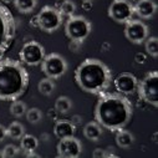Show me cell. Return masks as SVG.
<instances>
[{
    "label": "cell",
    "instance_id": "obj_1",
    "mask_svg": "<svg viewBox=\"0 0 158 158\" xmlns=\"http://www.w3.org/2000/svg\"><path fill=\"white\" fill-rule=\"evenodd\" d=\"M133 106L121 94H101L95 106V121L108 131L125 128L132 120Z\"/></svg>",
    "mask_w": 158,
    "mask_h": 158
},
{
    "label": "cell",
    "instance_id": "obj_2",
    "mask_svg": "<svg viewBox=\"0 0 158 158\" xmlns=\"http://www.w3.org/2000/svg\"><path fill=\"white\" fill-rule=\"evenodd\" d=\"M75 81L82 91L101 95L112 82L110 67L98 59H86L75 70Z\"/></svg>",
    "mask_w": 158,
    "mask_h": 158
},
{
    "label": "cell",
    "instance_id": "obj_3",
    "mask_svg": "<svg viewBox=\"0 0 158 158\" xmlns=\"http://www.w3.org/2000/svg\"><path fill=\"white\" fill-rule=\"evenodd\" d=\"M29 86V72L19 61L0 60V100H19Z\"/></svg>",
    "mask_w": 158,
    "mask_h": 158
},
{
    "label": "cell",
    "instance_id": "obj_4",
    "mask_svg": "<svg viewBox=\"0 0 158 158\" xmlns=\"http://www.w3.org/2000/svg\"><path fill=\"white\" fill-rule=\"evenodd\" d=\"M16 35V23L11 11L0 2V60L3 59Z\"/></svg>",
    "mask_w": 158,
    "mask_h": 158
},
{
    "label": "cell",
    "instance_id": "obj_5",
    "mask_svg": "<svg viewBox=\"0 0 158 158\" xmlns=\"http://www.w3.org/2000/svg\"><path fill=\"white\" fill-rule=\"evenodd\" d=\"M92 31V24L81 15L69 16L65 23V34L70 39V41L82 44L90 36Z\"/></svg>",
    "mask_w": 158,
    "mask_h": 158
},
{
    "label": "cell",
    "instance_id": "obj_6",
    "mask_svg": "<svg viewBox=\"0 0 158 158\" xmlns=\"http://www.w3.org/2000/svg\"><path fill=\"white\" fill-rule=\"evenodd\" d=\"M36 26L45 32H55L64 23V16L55 6H44L35 18Z\"/></svg>",
    "mask_w": 158,
    "mask_h": 158
},
{
    "label": "cell",
    "instance_id": "obj_7",
    "mask_svg": "<svg viewBox=\"0 0 158 158\" xmlns=\"http://www.w3.org/2000/svg\"><path fill=\"white\" fill-rule=\"evenodd\" d=\"M137 91L139 97L152 105L153 107L158 106V72L157 71H151L148 72L142 81L138 82Z\"/></svg>",
    "mask_w": 158,
    "mask_h": 158
},
{
    "label": "cell",
    "instance_id": "obj_8",
    "mask_svg": "<svg viewBox=\"0 0 158 158\" xmlns=\"http://www.w3.org/2000/svg\"><path fill=\"white\" fill-rule=\"evenodd\" d=\"M40 65H41V71L44 72V75L49 78H52V80H57L61 76H64L69 69L66 59L56 52L45 55Z\"/></svg>",
    "mask_w": 158,
    "mask_h": 158
},
{
    "label": "cell",
    "instance_id": "obj_9",
    "mask_svg": "<svg viewBox=\"0 0 158 158\" xmlns=\"http://www.w3.org/2000/svg\"><path fill=\"white\" fill-rule=\"evenodd\" d=\"M45 49L44 46L35 40L27 41L24 44L19 52V57L23 64L27 66H37L40 65L45 57Z\"/></svg>",
    "mask_w": 158,
    "mask_h": 158
},
{
    "label": "cell",
    "instance_id": "obj_10",
    "mask_svg": "<svg viewBox=\"0 0 158 158\" xmlns=\"http://www.w3.org/2000/svg\"><path fill=\"white\" fill-rule=\"evenodd\" d=\"M107 14L113 21L118 24H126L133 19V4L130 0H113L108 6Z\"/></svg>",
    "mask_w": 158,
    "mask_h": 158
},
{
    "label": "cell",
    "instance_id": "obj_11",
    "mask_svg": "<svg viewBox=\"0 0 158 158\" xmlns=\"http://www.w3.org/2000/svg\"><path fill=\"white\" fill-rule=\"evenodd\" d=\"M149 35L148 26L138 19H131L125 24V36L126 39L136 45H141Z\"/></svg>",
    "mask_w": 158,
    "mask_h": 158
},
{
    "label": "cell",
    "instance_id": "obj_12",
    "mask_svg": "<svg viewBox=\"0 0 158 158\" xmlns=\"http://www.w3.org/2000/svg\"><path fill=\"white\" fill-rule=\"evenodd\" d=\"M57 156L62 158H77L82 152V144L75 136L61 138L56 146Z\"/></svg>",
    "mask_w": 158,
    "mask_h": 158
},
{
    "label": "cell",
    "instance_id": "obj_13",
    "mask_svg": "<svg viewBox=\"0 0 158 158\" xmlns=\"http://www.w3.org/2000/svg\"><path fill=\"white\" fill-rule=\"evenodd\" d=\"M114 89L121 95H132L137 91L138 80L131 72H122L113 80Z\"/></svg>",
    "mask_w": 158,
    "mask_h": 158
},
{
    "label": "cell",
    "instance_id": "obj_14",
    "mask_svg": "<svg viewBox=\"0 0 158 158\" xmlns=\"http://www.w3.org/2000/svg\"><path fill=\"white\" fill-rule=\"evenodd\" d=\"M133 10L139 19L149 20L157 13V4L154 0H137L133 4Z\"/></svg>",
    "mask_w": 158,
    "mask_h": 158
},
{
    "label": "cell",
    "instance_id": "obj_15",
    "mask_svg": "<svg viewBox=\"0 0 158 158\" xmlns=\"http://www.w3.org/2000/svg\"><path fill=\"white\" fill-rule=\"evenodd\" d=\"M76 126L69 120H59L54 126V135L56 138H66L75 136Z\"/></svg>",
    "mask_w": 158,
    "mask_h": 158
},
{
    "label": "cell",
    "instance_id": "obj_16",
    "mask_svg": "<svg viewBox=\"0 0 158 158\" xmlns=\"http://www.w3.org/2000/svg\"><path fill=\"white\" fill-rule=\"evenodd\" d=\"M84 136L85 138H87L89 141H92V142H96L101 138L102 136V127L96 122V121H92V122H89L85 125L84 127Z\"/></svg>",
    "mask_w": 158,
    "mask_h": 158
},
{
    "label": "cell",
    "instance_id": "obj_17",
    "mask_svg": "<svg viewBox=\"0 0 158 158\" xmlns=\"http://www.w3.org/2000/svg\"><path fill=\"white\" fill-rule=\"evenodd\" d=\"M116 143L118 147H121V148H130L133 142H135V137L130 132V131H126L125 128L122 130H118L116 131Z\"/></svg>",
    "mask_w": 158,
    "mask_h": 158
},
{
    "label": "cell",
    "instance_id": "obj_18",
    "mask_svg": "<svg viewBox=\"0 0 158 158\" xmlns=\"http://www.w3.org/2000/svg\"><path fill=\"white\" fill-rule=\"evenodd\" d=\"M13 3L18 11L23 14H30L35 10L37 5V0H14Z\"/></svg>",
    "mask_w": 158,
    "mask_h": 158
},
{
    "label": "cell",
    "instance_id": "obj_19",
    "mask_svg": "<svg viewBox=\"0 0 158 158\" xmlns=\"http://www.w3.org/2000/svg\"><path fill=\"white\" fill-rule=\"evenodd\" d=\"M39 146V141L35 136L32 135H24L20 138V147L21 149H24L25 152H34Z\"/></svg>",
    "mask_w": 158,
    "mask_h": 158
},
{
    "label": "cell",
    "instance_id": "obj_20",
    "mask_svg": "<svg viewBox=\"0 0 158 158\" xmlns=\"http://www.w3.org/2000/svg\"><path fill=\"white\" fill-rule=\"evenodd\" d=\"M37 90L41 95L44 96H51L55 91V82L52 78H49V77H45L43 80L39 81L37 84Z\"/></svg>",
    "mask_w": 158,
    "mask_h": 158
},
{
    "label": "cell",
    "instance_id": "obj_21",
    "mask_svg": "<svg viewBox=\"0 0 158 158\" xmlns=\"http://www.w3.org/2000/svg\"><path fill=\"white\" fill-rule=\"evenodd\" d=\"M6 133L13 139H20L25 135V127L20 122H16L15 121V122H11L6 127Z\"/></svg>",
    "mask_w": 158,
    "mask_h": 158
},
{
    "label": "cell",
    "instance_id": "obj_22",
    "mask_svg": "<svg viewBox=\"0 0 158 158\" xmlns=\"http://www.w3.org/2000/svg\"><path fill=\"white\" fill-rule=\"evenodd\" d=\"M72 108V101L67 96H60L55 101V110L59 113H67Z\"/></svg>",
    "mask_w": 158,
    "mask_h": 158
},
{
    "label": "cell",
    "instance_id": "obj_23",
    "mask_svg": "<svg viewBox=\"0 0 158 158\" xmlns=\"http://www.w3.org/2000/svg\"><path fill=\"white\" fill-rule=\"evenodd\" d=\"M144 49L146 52L152 56V57H157L158 56V39L156 36H148L144 40Z\"/></svg>",
    "mask_w": 158,
    "mask_h": 158
},
{
    "label": "cell",
    "instance_id": "obj_24",
    "mask_svg": "<svg viewBox=\"0 0 158 158\" xmlns=\"http://www.w3.org/2000/svg\"><path fill=\"white\" fill-rule=\"evenodd\" d=\"M26 110H27V107H26L25 102L19 101V100L13 101V103H11V106H10V113H11L14 117H16V118L25 116Z\"/></svg>",
    "mask_w": 158,
    "mask_h": 158
},
{
    "label": "cell",
    "instance_id": "obj_25",
    "mask_svg": "<svg viewBox=\"0 0 158 158\" xmlns=\"http://www.w3.org/2000/svg\"><path fill=\"white\" fill-rule=\"evenodd\" d=\"M25 116H26L27 122L29 123H32V125H36V123H39V122L43 120V112H41V110H39L36 107L27 108Z\"/></svg>",
    "mask_w": 158,
    "mask_h": 158
},
{
    "label": "cell",
    "instance_id": "obj_26",
    "mask_svg": "<svg viewBox=\"0 0 158 158\" xmlns=\"http://www.w3.org/2000/svg\"><path fill=\"white\" fill-rule=\"evenodd\" d=\"M62 16H72L75 15L76 11V4L72 2V0H65V2L61 4V6L57 9Z\"/></svg>",
    "mask_w": 158,
    "mask_h": 158
},
{
    "label": "cell",
    "instance_id": "obj_27",
    "mask_svg": "<svg viewBox=\"0 0 158 158\" xmlns=\"http://www.w3.org/2000/svg\"><path fill=\"white\" fill-rule=\"evenodd\" d=\"M19 154V148L15 144H6L3 148V157L4 158H14Z\"/></svg>",
    "mask_w": 158,
    "mask_h": 158
},
{
    "label": "cell",
    "instance_id": "obj_28",
    "mask_svg": "<svg viewBox=\"0 0 158 158\" xmlns=\"http://www.w3.org/2000/svg\"><path fill=\"white\" fill-rule=\"evenodd\" d=\"M92 157L94 158H103V157H107V152L101 148H96L92 153Z\"/></svg>",
    "mask_w": 158,
    "mask_h": 158
},
{
    "label": "cell",
    "instance_id": "obj_29",
    "mask_svg": "<svg viewBox=\"0 0 158 158\" xmlns=\"http://www.w3.org/2000/svg\"><path fill=\"white\" fill-rule=\"evenodd\" d=\"M6 136H8V133H6V127L3 126V125H0V142H3Z\"/></svg>",
    "mask_w": 158,
    "mask_h": 158
},
{
    "label": "cell",
    "instance_id": "obj_30",
    "mask_svg": "<svg viewBox=\"0 0 158 158\" xmlns=\"http://www.w3.org/2000/svg\"><path fill=\"white\" fill-rule=\"evenodd\" d=\"M82 9L84 10H91L92 9V2H82Z\"/></svg>",
    "mask_w": 158,
    "mask_h": 158
},
{
    "label": "cell",
    "instance_id": "obj_31",
    "mask_svg": "<svg viewBox=\"0 0 158 158\" xmlns=\"http://www.w3.org/2000/svg\"><path fill=\"white\" fill-rule=\"evenodd\" d=\"M136 61L139 62V64H143V62L146 61V56H144L143 54H137V55H136Z\"/></svg>",
    "mask_w": 158,
    "mask_h": 158
},
{
    "label": "cell",
    "instance_id": "obj_32",
    "mask_svg": "<svg viewBox=\"0 0 158 158\" xmlns=\"http://www.w3.org/2000/svg\"><path fill=\"white\" fill-rule=\"evenodd\" d=\"M64 2H65V0H56V4H55V8H56V9H59V8L61 6V4H62Z\"/></svg>",
    "mask_w": 158,
    "mask_h": 158
},
{
    "label": "cell",
    "instance_id": "obj_33",
    "mask_svg": "<svg viewBox=\"0 0 158 158\" xmlns=\"http://www.w3.org/2000/svg\"><path fill=\"white\" fill-rule=\"evenodd\" d=\"M2 3H4V4H10V3H13L14 0H0Z\"/></svg>",
    "mask_w": 158,
    "mask_h": 158
},
{
    "label": "cell",
    "instance_id": "obj_34",
    "mask_svg": "<svg viewBox=\"0 0 158 158\" xmlns=\"http://www.w3.org/2000/svg\"><path fill=\"white\" fill-rule=\"evenodd\" d=\"M0 158H4L3 157V151H0Z\"/></svg>",
    "mask_w": 158,
    "mask_h": 158
},
{
    "label": "cell",
    "instance_id": "obj_35",
    "mask_svg": "<svg viewBox=\"0 0 158 158\" xmlns=\"http://www.w3.org/2000/svg\"><path fill=\"white\" fill-rule=\"evenodd\" d=\"M82 2H94V0H82Z\"/></svg>",
    "mask_w": 158,
    "mask_h": 158
}]
</instances>
